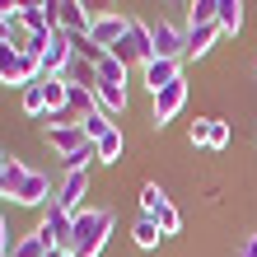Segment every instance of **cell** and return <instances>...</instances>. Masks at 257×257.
<instances>
[{
  "label": "cell",
  "instance_id": "obj_14",
  "mask_svg": "<svg viewBox=\"0 0 257 257\" xmlns=\"http://www.w3.org/2000/svg\"><path fill=\"white\" fill-rule=\"evenodd\" d=\"M220 38V24H187V56H206Z\"/></svg>",
  "mask_w": 257,
  "mask_h": 257
},
{
  "label": "cell",
  "instance_id": "obj_7",
  "mask_svg": "<svg viewBox=\"0 0 257 257\" xmlns=\"http://www.w3.org/2000/svg\"><path fill=\"white\" fill-rule=\"evenodd\" d=\"M70 229H75V215L52 201V206H47V215H42V224H38V234L47 238L52 248H70Z\"/></svg>",
  "mask_w": 257,
  "mask_h": 257
},
{
  "label": "cell",
  "instance_id": "obj_17",
  "mask_svg": "<svg viewBox=\"0 0 257 257\" xmlns=\"http://www.w3.org/2000/svg\"><path fill=\"white\" fill-rule=\"evenodd\" d=\"M94 150H98V164H117L122 159V150H126V136H122V126H112L103 141H94Z\"/></svg>",
  "mask_w": 257,
  "mask_h": 257
},
{
  "label": "cell",
  "instance_id": "obj_6",
  "mask_svg": "<svg viewBox=\"0 0 257 257\" xmlns=\"http://www.w3.org/2000/svg\"><path fill=\"white\" fill-rule=\"evenodd\" d=\"M126 24H131V19H126V14H117V10H112V14H98V19L89 24V42L103 47V52H112L117 42L126 38Z\"/></svg>",
  "mask_w": 257,
  "mask_h": 257
},
{
  "label": "cell",
  "instance_id": "obj_22",
  "mask_svg": "<svg viewBox=\"0 0 257 257\" xmlns=\"http://www.w3.org/2000/svg\"><path fill=\"white\" fill-rule=\"evenodd\" d=\"M80 126H84V136H89V141H103V136H108V131H112L117 122H112V117L103 112V108H94V112H89V117H84Z\"/></svg>",
  "mask_w": 257,
  "mask_h": 257
},
{
  "label": "cell",
  "instance_id": "obj_4",
  "mask_svg": "<svg viewBox=\"0 0 257 257\" xmlns=\"http://www.w3.org/2000/svg\"><path fill=\"white\" fill-rule=\"evenodd\" d=\"M150 38H155V56H164V61H183L187 56V28H178L169 19H155Z\"/></svg>",
  "mask_w": 257,
  "mask_h": 257
},
{
  "label": "cell",
  "instance_id": "obj_2",
  "mask_svg": "<svg viewBox=\"0 0 257 257\" xmlns=\"http://www.w3.org/2000/svg\"><path fill=\"white\" fill-rule=\"evenodd\" d=\"M33 80H42V61H38V56H28V52H19L14 42H0V84L28 89Z\"/></svg>",
  "mask_w": 257,
  "mask_h": 257
},
{
  "label": "cell",
  "instance_id": "obj_11",
  "mask_svg": "<svg viewBox=\"0 0 257 257\" xmlns=\"http://www.w3.org/2000/svg\"><path fill=\"white\" fill-rule=\"evenodd\" d=\"M84 196H89V173H66L61 183H56V206L70 210V215H80Z\"/></svg>",
  "mask_w": 257,
  "mask_h": 257
},
{
  "label": "cell",
  "instance_id": "obj_27",
  "mask_svg": "<svg viewBox=\"0 0 257 257\" xmlns=\"http://www.w3.org/2000/svg\"><path fill=\"white\" fill-rule=\"evenodd\" d=\"M206 145H210V150H224V145H229V122H220V117H210Z\"/></svg>",
  "mask_w": 257,
  "mask_h": 257
},
{
  "label": "cell",
  "instance_id": "obj_18",
  "mask_svg": "<svg viewBox=\"0 0 257 257\" xmlns=\"http://www.w3.org/2000/svg\"><path fill=\"white\" fill-rule=\"evenodd\" d=\"M215 24H220V33H238L243 28V0H220Z\"/></svg>",
  "mask_w": 257,
  "mask_h": 257
},
{
  "label": "cell",
  "instance_id": "obj_16",
  "mask_svg": "<svg viewBox=\"0 0 257 257\" xmlns=\"http://www.w3.org/2000/svg\"><path fill=\"white\" fill-rule=\"evenodd\" d=\"M61 80H66V84H84V89H94V84H98V66H94V61H84V56H70V66H66Z\"/></svg>",
  "mask_w": 257,
  "mask_h": 257
},
{
  "label": "cell",
  "instance_id": "obj_3",
  "mask_svg": "<svg viewBox=\"0 0 257 257\" xmlns=\"http://www.w3.org/2000/svg\"><path fill=\"white\" fill-rule=\"evenodd\" d=\"M117 61H126V66H150L155 61V38H150V24L145 19H131L126 24V38L112 47Z\"/></svg>",
  "mask_w": 257,
  "mask_h": 257
},
{
  "label": "cell",
  "instance_id": "obj_1",
  "mask_svg": "<svg viewBox=\"0 0 257 257\" xmlns=\"http://www.w3.org/2000/svg\"><path fill=\"white\" fill-rule=\"evenodd\" d=\"M112 234V215L98 206H84L80 215H75V229H70V252L75 257H98L103 243H108Z\"/></svg>",
  "mask_w": 257,
  "mask_h": 257
},
{
  "label": "cell",
  "instance_id": "obj_31",
  "mask_svg": "<svg viewBox=\"0 0 257 257\" xmlns=\"http://www.w3.org/2000/svg\"><path fill=\"white\" fill-rule=\"evenodd\" d=\"M14 28H19V24H10L5 14H0V42H14Z\"/></svg>",
  "mask_w": 257,
  "mask_h": 257
},
{
  "label": "cell",
  "instance_id": "obj_26",
  "mask_svg": "<svg viewBox=\"0 0 257 257\" xmlns=\"http://www.w3.org/2000/svg\"><path fill=\"white\" fill-rule=\"evenodd\" d=\"M164 201H169V196L159 192V183H145V187H141V215H155Z\"/></svg>",
  "mask_w": 257,
  "mask_h": 257
},
{
  "label": "cell",
  "instance_id": "obj_9",
  "mask_svg": "<svg viewBox=\"0 0 257 257\" xmlns=\"http://www.w3.org/2000/svg\"><path fill=\"white\" fill-rule=\"evenodd\" d=\"M47 14L56 19V28H66V33H89V24H94L80 0H47Z\"/></svg>",
  "mask_w": 257,
  "mask_h": 257
},
{
  "label": "cell",
  "instance_id": "obj_23",
  "mask_svg": "<svg viewBox=\"0 0 257 257\" xmlns=\"http://www.w3.org/2000/svg\"><path fill=\"white\" fill-rule=\"evenodd\" d=\"M150 220L159 224V234H178V229H183V215H178V206H173V201H164Z\"/></svg>",
  "mask_w": 257,
  "mask_h": 257
},
{
  "label": "cell",
  "instance_id": "obj_33",
  "mask_svg": "<svg viewBox=\"0 0 257 257\" xmlns=\"http://www.w3.org/2000/svg\"><path fill=\"white\" fill-rule=\"evenodd\" d=\"M0 196H10L5 192V155H0Z\"/></svg>",
  "mask_w": 257,
  "mask_h": 257
},
{
  "label": "cell",
  "instance_id": "obj_15",
  "mask_svg": "<svg viewBox=\"0 0 257 257\" xmlns=\"http://www.w3.org/2000/svg\"><path fill=\"white\" fill-rule=\"evenodd\" d=\"M94 98H98V108L108 112V117H122L126 112V89H117V84H94Z\"/></svg>",
  "mask_w": 257,
  "mask_h": 257
},
{
  "label": "cell",
  "instance_id": "obj_5",
  "mask_svg": "<svg viewBox=\"0 0 257 257\" xmlns=\"http://www.w3.org/2000/svg\"><path fill=\"white\" fill-rule=\"evenodd\" d=\"M10 201H14V206H52V201H56V187H52V178H47V173L28 169V178L14 187Z\"/></svg>",
  "mask_w": 257,
  "mask_h": 257
},
{
  "label": "cell",
  "instance_id": "obj_19",
  "mask_svg": "<svg viewBox=\"0 0 257 257\" xmlns=\"http://www.w3.org/2000/svg\"><path fill=\"white\" fill-rule=\"evenodd\" d=\"M19 103L28 117H47V94H42V80H33L28 89H19Z\"/></svg>",
  "mask_w": 257,
  "mask_h": 257
},
{
  "label": "cell",
  "instance_id": "obj_30",
  "mask_svg": "<svg viewBox=\"0 0 257 257\" xmlns=\"http://www.w3.org/2000/svg\"><path fill=\"white\" fill-rule=\"evenodd\" d=\"M206 131H210V117L206 122H192V145H206Z\"/></svg>",
  "mask_w": 257,
  "mask_h": 257
},
{
  "label": "cell",
  "instance_id": "obj_20",
  "mask_svg": "<svg viewBox=\"0 0 257 257\" xmlns=\"http://www.w3.org/2000/svg\"><path fill=\"white\" fill-rule=\"evenodd\" d=\"M98 80H103V84H117V89H126V61H117V56L108 52V56L98 61Z\"/></svg>",
  "mask_w": 257,
  "mask_h": 257
},
{
  "label": "cell",
  "instance_id": "obj_13",
  "mask_svg": "<svg viewBox=\"0 0 257 257\" xmlns=\"http://www.w3.org/2000/svg\"><path fill=\"white\" fill-rule=\"evenodd\" d=\"M173 80H183V61H164V56H155V61L145 66V84H150V94L169 89Z\"/></svg>",
  "mask_w": 257,
  "mask_h": 257
},
{
  "label": "cell",
  "instance_id": "obj_24",
  "mask_svg": "<svg viewBox=\"0 0 257 257\" xmlns=\"http://www.w3.org/2000/svg\"><path fill=\"white\" fill-rule=\"evenodd\" d=\"M47 248H52V243L33 229V234H24L19 243H14V257H47Z\"/></svg>",
  "mask_w": 257,
  "mask_h": 257
},
{
  "label": "cell",
  "instance_id": "obj_10",
  "mask_svg": "<svg viewBox=\"0 0 257 257\" xmlns=\"http://www.w3.org/2000/svg\"><path fill=\"white\" fill-rule=\"evenodd\" d=\"M183 103H187V84L183 80H173L169 89H159L155 94V126H169L178 112H183Z\"/></svg>",
  "mask_w": 257,
  "mask_h": 257
},
{
  "label": "cell",
  "instance_id": "obj_8",
  "mask_svg": "<svg viewBox=\"0 0 257 257\" xmlns=\"http://www.w3.org/2000/svg\"><path fill=\"white\" fill-rule=\"evenodd\" d=\"M70 56H75V47H70V33L66 28H52V42H47V52H42V75H66V66H70Z\"/></svg>",
  "mask_w": 257,
  "mask_h": 257
},
{
  "label": "cell",
  "instance_id": "obj_21",
  "mask_svg": "<svg viewBox=\"0 0 257 257\" xmlns=\"http://www.w3.org/2000/svg\"><path fill=\"white\" fill-rule=\"evenodd\" d=\"M131 238H136V248H145V252H150V248L159 243V224L150 220V215H141V220L131 224Z\"/></svg>",
  "mask_w": 257,
  "mask_h": 257
},
{
  "label": "cell",
  "instance_id": "obj_25",
  "mask_svg": "<svg viewBox=\"0 0 257 257\" xmlns=\"http://www.w3.org/2000/svg\"><path fill=\"white\" fill-rule=\"evenodd\" d=\"M215 14H220V0H192L187 24H215Z\"/></svg>",
  "mask_w": 257,
  "mask_h": 257
},
{
  "label": "cell",
  "instance_id": "obj_29",
  "mask_svg": "<svg viewBox=\"0 0 257 257\" xmlns=\"http://www.w3.org/2000/svg\"><path fill=\"white\" fill-rule=\"evenodd\" d=\"M89 19H98V14H112V0H80Z\"/></svg>",
  "mask_w": 257,
  "mask_h": 257
},
{
  "label": "cell",
  "instance_id": "obj_32",
  "mask_svg": "<svg viewBox=\"0 0 257 257\" xmlns=\"http://www.w3.org/2000/svg\"><path fill=\"white\" fill-rule=\"evenodd\" d=\"M238 257H257V234L243 238V248H238Z\"/></svg>",
  "mask_w": 257,
  "mask_h": 257
},
{
  "label": "cell",
  "instance_id": "obj_12",
  "mask_svg": "<svg viewBox=\"0 0 257 257\" xmlns=\"http://www.w3.org/2000/svg\"><path fill=\"white\" fill-rule=\"evenodd\" d=\"M47 145H52L61 159H70L75 150H84V145H89V136H84L80 122H70V126H47Z\"/></svg>",
  "mask_w": 257,
  "mask_h": 257
},
{
  "label": "cell",
  "instance_id": "obj_28",
  "mask_svg": "<svg viewBox=\"0 0 257 257\" xmlns=\"http://www.w3.org/2000/svg\"><path fill=\"white\" fill-rule=\"evenodd\" d=\"M14 243H19V238L10 234V220H5V210H0V257H14Z\"/></svg>",
  "mask_w": 257,
  "mask_h": 257
}]
</instances>
